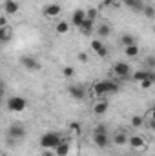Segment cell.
Returning <instances> with one entry per match:
<instances>
[{"label": "cell", "mask_w": 155, "mask_h": 156, "mask_svg": "<svg viewBox=\"0 0 155 156\" xmlns=\"http://www.w3.org/2000/svg\"><path fill=\"white\" fill-rule=\"evenodd\" d=\"M153 33H155V26H153Z\"/></svg>", "instance_id": "cell-36"}, {"label": "cell", "mask_w": 155, "mask_h": 156, "mask_svg": "<svg viewBox=\"0 0 155 156\" xmlns=\"http://www.w3.org/2000/svg\"><path fill=\"white\" fill-rule=\"evenodd\" d=\"M152 118L155 120V107H152Z\"/></svg>", "instance_id": "cell-34"}, {"label": "cell", "mask_w": 155, "mask_h": 156, "mask_svg": "<svg viewBox=\"0 0 155 156\" xmlns=\"http://www.w3.org/2000/svg\"><path fill=\"white\" fill-rule=\"evenodd\" d=\"M120 2H126V0H113V4H120Z\"/></svg>", "instance_id": "cell-35"}, {"label": "cell", "mask_w": 155, "mask_h": 156, "mask_svg": "<svg viewBox=\"0 0 155 156\" xmlns=\"http://www.w3.org/2000/svg\"><path fill=\"white\" fill-rule=\"evenodd\" d=\"M91 49L95 51L97 56H106L108 55V47L102 44V40H93L91 42Z\"/></svg>", "instance_id": "cell-10"}, {"label": "cell", "mask_w": 155, "mask_h": 156, "mask_svg": "<svg viewBox=\"0 0 155 156\" xmlns=\"http://www.w3.org/2000/svg\"><path fill=\"white\" fill-rule=\"evenodd\" d=\"M128 138L130 136H126L124 133H117L115 136H113V142H115L117 145H124V144H128Z\"/></svg>", "instance_id": "cell-23"}, {"label": "cell", "mask_w": 155, "mask_h": 156, "mask_svg": "<svg viewBox=\"0 0 155 156\" xmlns=\"http://www.w3.org/2000/svg\"><path fill=\"white\" fill-rule=\"evenodd\" d=\"M124 4H126L130 9H133V11H142V9H144V4H142L141 0H126Z\"/></svg>", "instance_id": "cell-19"}, {"label": "cell", "mask_w": 155, "mask_h": 156, "mask_svg": "<svg viewBox=\"0 0 155 156\" xmlns=\"http://www.w3.org/2000/svg\"><path fill=\"white\" fill-rule=\"evenodd\" d=\"M60 13H62V7H60L59 4H47V5L42 9V15L47 16V18H57Z\"/></svg>", "instance_id": "cell-8"}, {"label": "cell", "mask_w": 155, "mask_h": 156, "mask_svg": "<svg viewBox=\"0 0 155 156\" xmlns=\"http://www.w3.org/2000/svg\"><path fill=\"white\" fill-rule=\"evenodd\" d=\"M124 53H126V56H128V58H135V56L139 55V45H137V44L128 45V47H124Z\"/></svg>", "instance_id": "cell-20"}, {"label": "cell", "mask_w": 155, "mask_h": 156, "mask_svg": "<svg viewBox=\"0 0 155 156\" xmlns=\"http://www.w3.org/2000/svg\"><path fill=\"white\" fill-rule=\"evenodd\" d=\"M131 125L133 127H142L144 125V118L142 116H131Z\"/></svg>", "instance_id": "cell-25"}, {"label": "cell", "mask_w": 155, "mask_h": 156, "mask_svg": "<svg viewBox=\"0 0 155 156\" xmlns=\"http://www.w3.org/2000/svg\"><path fill=\"white\" fill-rule=\"evenodd\" d=\"M11 38H13V29L9 26H2L0 27V40H2V44H7Z\"/></svg>", "instance_id": "cell-13"}, {"label": "cell", "mask_w": 155, "mask_h": 156, "mask_svg": "<svg viewBox=\"0 0 155 156\" xmlns=\"http://www.w3.org/2000/svg\"><path fill=\"white\" fill-rule=\"evenodd\" d=\"M97 33H99V37H100V38H106V37H110V35H112V27H110L106 22H102V24H99Z\"/></svg>", "instance_id": "cell-15"}, {"label": "cell", "mask_w": 155, "mask_h": 156, "mask_svg": "<svg viewBox=\"0 0 155 156\" xmlns=\"http://www.w3.org/2000/svg\"><path fill=\"white\" fill-rule=\"evenodd\" d=\"M139 85H141V87H142V89H150V87H152V85H153V82H152V80H144V82H141V83H139Z\"/></svg>", "instance_id": "cell-29"}, {"label": "cell", "mask_w": 155, "mask_h": 156, "mask_svg": "<svg viewBox=\"0 0 155 156\" xmlns=\"http://www.w3.org/2000/svg\"><path fill=\"white\" fill-rule=\"evenodd\" d=\"M128 144H130L133 149H141V147L146 145L144 140H142V136H130V138H128Z\"/></svg>", "instance_id": "cell-16"}, {"label": "cell", "mask_w": 155, "mask_h": 156, "mask_svg": "<svg viewBox=\"0 0 155 156\" xmlns=\"http://www.w3.org/2000/svg\"><path fill=\"white\" fill-rule=\"evenodd\" d=\"M4 11H6L7 15H15V13L18 11V2H17V0H6V2H4Z\"/></svg>", "instance_id": "cell-14"}, {"label": "cell", "mask_w": 155, "mask_h": 156, "mask_svg": "<svg viewBox=\"0 0 155 156\" xmlns=\"http://www.w3.org/2000/svg\"><path fill=\"white\" fill-rule=\"evenodd\" d=\"M120 42H122V45H124V47L133 45V44H135V37H133V35H130V33H124V35L120 37Z\"/></svg>", "instance_id": "cell-22"}, {"label": "cell", "mask_w": 155, "mask_h": 156, "mask_svg": "<svg viewBox=\"0 0 155 156\" xmlns=\"http://www.w3.org/2000/svg\"><path fill=\"white\" fill-rule=\"evenodd\" d=\"M42 156H55V154H53V153H49V151H44V154H42Z\"/></svg>", "instance_id": "cell-33"}, {"label": "cell", "mask_w": 155, "mask_h": 156, "mask_svg": "<svg viewBox=\"0 0 155 156\" xmlns=\"http://www.w3.org/2000/svg\"><path fill=\"white\" fill-rule=\"evenodd\" d=\"M78 60H80L82 64H84V62H88V55H86V53H78Z\"/></svg>", "instance_id": "cell-31"}, {"label": "cell", "mask_w": 155, "mask_h": 156, "mask_svg": "<svg viewBox=\"0 0 155 156\" xmlns=\"http://www.w3.org/2000/svg\"><path fill=\"white\" fill-rule=\"evenodd\" d=\"M93 142H95V145H97L99 149H106V147H108V144H110V134H108L106 125L99 123V125L95 127V133H93Z\"/></svg>", "instance_id": "cell-3"}, {"label": "cell", "mask_w": 155, "mask_h": 156, "mask_svg": "<svg viewBox=\"0 0 155 156\" xmlns=\"http://www.w3.org/2000/svg\"><path fill=\"white\" fill-rule=\"evenodd\" d=\"M55 154H57V156H68V154H70V142L62 140V144L55 149Z\"/></svg>", "instance_id": "cell-17"}, {"label": "cell", "mask_w": 155, "mask_h": 156, "mask_svg": "<svg viewBox=\"0 0 155 156\" xmlns=\"http://www.w3.org/2000/svg\"><path fill=\"white\" fill-rule=\"evenodd\" d=\"M93 24H95L93 20L86 18V22L78 27V29H80V33H82V35H91V31H93Z\"/></svg>", "instance_id": "cell-18"}, {"label": "cell", "mask_w": 155, "mask_h": 156, "mask_svg": "<svg viewBox=\"0 0 155 156\" xmlns=\"http://www.w3.org/2000/svg\"><path fill=\"white\" fill-rule=\"evenodd\" d=\"M70 129L75 131V133H78V131H80V125H78L77 122H71V123H70Z\"/></svg>", "instance_id": "cell-30"}, {"label": "cell", "mask_w": 155, "mask_h": 156, "mask_svg": "<svg viewBox=\"0 0 155 156\" xmlns=\"http://www.w3.org/2000/svg\"><path fill=\"white\" fill-rule=\"evenodd\" d=\"M55 31H57L59 35H66V33L70 31V24H68V22H64V20H60V22L57 24V27H55Z\"/></svg>", "instance_id": "cell-21"}, {"label": "cell", "mask_w": 155, "mask_h": 156, "mask_svg": "<svg viewBox=\"0 0 155 156\" xmlns=\"http://www.w3.org/2000/svg\"><path fill=\"white\" fill-rule=\"evenodd\" d=\"M62 134L60 133H55V131H49V133H44L42 136H40V145H42V149H57L60 144H62Z\"/></svg>", "instance_id": "cell-2"}, {"label": "cell", "mask_w": 155, "mask_h": 156, "mask_svg": "<svg viewBox=\"0 0 155 156\" xmlns=\"http://www.w3.org/2000/svg\"><path fill=\"white\" fill-rule=\"evenodd\" d=\"M142 13H144L148 18H153V16H155V7H153V5H144Z\"/></svg>", "instance_id": "cell-24"}, {"label": "cell", "mask_w": 155, "mask_h": 156, "mask_svg": "<svg viewBox=\"0 0 155 156\" xmlns=\"http://www.w3.org/2000/svg\"><path fill=\"white\" fill-rule=\"evenodd\" d=\"M93 93L99 98H102L106 94H115V93H119V83L112 82V80H100L93 85Z\"/></svg>", "instance_id": "cell-1"}, {"label": "cell", "mask_w": 155, "mask_h": 156, "mask_svg": "<svg viewBox=\"0 0 155 156\" xmlns=\"http://www.w3.org/2000/svg\"><path fill=\"white\" fill-rule=\"evenodd\" d=\"M128 156H130V154H128Z\"/></svg>", "instance_id": "cell-38"}, {"label": "cell", "mask_w": 155, "mask_h": 156, "mask_svg": "<svg viewBox=\"0 0 155 156\" xmlns=\"http://www.w3.org/2000/svg\"><path fill=\"white\" fill-rule=\"evenodd\" d=\"M113 73L119 78H122V80H128V76L131 75V69H130V66L126 62H117L113 66Z\"/></svg>", "instance_id": "cell-6"}, {"label": "cell", "mask_w": 155, "mask_h": 156, "mask_svg": "<svg viewBox=\"0 0 155 156\" xmlns=\"http://www.w3.org/2000/svg\"><path fill=\"white\" fill-rule=\"evenodd\" d=\"M148 125H150V129H152V131H155V120H153V118L150 120V123H148Z\"/></svg>", "instance_id": "cell-32"}, {"label": "cell", "mask_w": 155, "mask_h": 156, "mask_svg": "<svg viewBox=\"0 0 155 156\" xmlns=\"http://www.w3.org/2000/svg\"><path fill=\"white\" fill-rule=\"evenodd\" d=\"M20 64H22V67H26V69H29V71H39L40 69L39 60H37L35 56H29V55L20 56Z\"/></svg>", "instance_id": "cell-7"}, {"label": "cell", "mask_w": 155, "mask_h": 156, "mask_svg": "<svg viewBox=\"0 0 155 156\" xmlns=\"http://www.w3.org/2000/svg\"><path fill=\"white\" fill-rule=\"evenodd\" d=\"M6 105H7V109H9L11 113H22V111L28 107V100L22 98V96H11Z\"/></svg>", "instance_id": "cell-4"}, {"label": "cell", "mask_w": 155, "mask_h": 156, "mask_svg": "<svg viewBox=\"0 0 155 156\" xmlns=\"http://www.w3.org/2000/svg\"><path fill=\"white\" fill-rule=\"evenodd\" d=\"M144 64H146L144 69H155V56H146Z\"/></svg>", "instance_id": "cell-26"}, {"label": "cell", "mask_w": 155, "mask_h": 156, "mask_svg": "<svg viewBox=\"0 0 155 156\" xmlns=\"http://www.w3.org/2000/svg\"><path fill=\"white\" fill-rule=\"evenodd\" d=\"M106 111H108V100L99 98L97 104H95V107H93V113H95V115H104Z\"/></svg>", "instance_id": "cell-12"}, {"label": "cell", "mask_w": 155, "mask_h": 156, "mask_svg": "<svg viewBox=\"0 0 155 156\" xmlns=\"http://www.w3.org/2000/svg\"><path fill=\"white\" fill-rule=\"evenodd\" d=\"M68 91H70V96L75 98V100H84V98H86V91H84V87H80V85H71Z\"/></svg>", "instance_id": "cell-11"}, {"label": "cell", "mask_w": 155, "mask_h": 156, "mask_svg": "<svg viewBox=\"0 0 155 156\" xmlns=\"http://www.w3.org/2000/svg\"><path fill=\"white\" fill-rule=\"evenodd\" d=\"M62 75H64L66 78H71V76H75V69H73L71 66H68V67H64V69H62Z\"/></svg>", "instance_id": "cell-27"}, {"label": "cell", "mask_w": 155, "mask_h": 156, "mask_svg": "<svg viewBox=\"0 0 155 156\" xmlns=\"http://www.w3.org/2000/svg\"><path fill=\"white\" fill-rule=\"evenodd\" d=\"M7 134H9L11 138L20 140V138L26 136V127H24L22 123H18V122H13V123L9 125V129H7Z\"/></svg>", "instance_id": "cell-5"}, {"label": "cell", "mask_w": 155, "mask_h": 156, "mask_svg": "<svg viewBox=\"0 0 155 156\" xmlns=\"http://www.w3.org/2000/svg\"><path fill=\"white\" fill-rule=\"evenodd\" d=\"M86 18H88V11H84V9H77V11L71 15V20H73V26H75V27H80V26L86 22Z\"/></svg>", "instance_id": "cell-9"}, {"label": "cell", "mask_w": 155, "mask_h": 156, "mask_svg": "<svg viewBox=\"0 0 155 156\" xmlns=\"http://www.w3.org/2000/svg\"><path fill=\"white\" fill-rule=\"evenodd\" d=\"M2 156H6V154H2Z\"/></svg>", "instance_id": "cell-37"}, {"label": "cell", "mask_w": 155, "mask_h": 156, "mask_svg": "<svg viewBox=\"0 0 155 156\" xmlns=\"http://www.w3.org/2000/svg\"><path fill=\"white\" fill-rule=\"evenodd\" d=\"M88 18L95 22V20H97V9H89V11H88Z\"/></svg>", "instance_id": "cell-28"}]
</instances>
